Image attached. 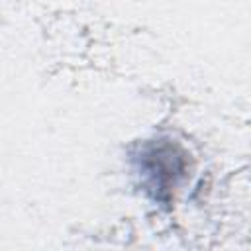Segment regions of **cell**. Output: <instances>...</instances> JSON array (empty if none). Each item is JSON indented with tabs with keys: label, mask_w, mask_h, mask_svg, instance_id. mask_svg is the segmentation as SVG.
Instances as JSON below:
<instances>
[{
	"label": "cell",
	"mask_w": 251,
	"mask_h": 251,
	"mask_svg": "<svg viewBox=\"0 0 251 251\" xmlns=\"http://www.w3.org/2000/svg\"><path fill=\"white\" fill-rule=\"evenodd\" d=\"M135 169L145 192L157 202H169L175 186L186 173V155L171 141H149L139 149Z\"/></svg>",
	"instance_id": "1"
}]
</instances>
